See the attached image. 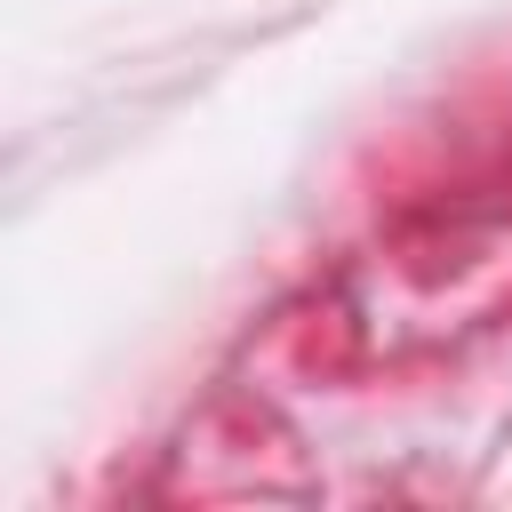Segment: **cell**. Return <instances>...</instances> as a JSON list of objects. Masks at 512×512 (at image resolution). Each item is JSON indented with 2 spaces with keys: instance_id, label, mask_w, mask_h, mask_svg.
Instances as JSON below:
<instances>
[]
</instances>
